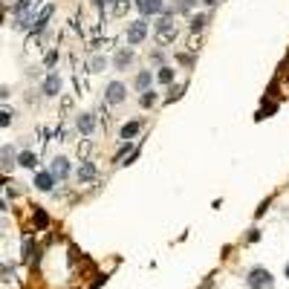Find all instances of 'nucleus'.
<instances>
[{"mask_svg":"<svg viewBox=\"0 0 289 289\" xmlns=\"http://www.w3.org/2000/svg\"><path fill=\"white\" fill-rule=\"evenodd\" d=\"M49 173H52V176H58V179H64V176L69 173V162L64 159V156L52 159V165H49Z\"/></svg>","mask_w":289,"mask_h":289,"instance_id":"1a4fd4ad","label":"nucleus"},{"mask_svg":"<svg viewBox=\"0 0 289 289\" xmlns=\"http://www.w3.org/2000/svg\"><path fill=\"white\" fill-rule=\"evenodd\" d=\"M12 122V113H9V107H3V113H0V127H9Z\"/></svg>","mask_w":289,"mask_h":289,"instance_id":"6ab92c4d","label":"nucleus"},{"mask_svg":"<svg viewBox=\"0 0 289 289\" xmlns=\"http://www.w3.org/2000/svg\"><path fill=\"white\" fill-rule=\"evenodd\" d=\"M35 226H38V229H46V226H49L46 211H44V208H38V206H35Z\"/></svg>","mask_w":289,"mask_h":289,"instance_id":"2eb2a0df","label":"nucleus"},{"mask_svg":"<svg viewBox=\"0 0 289 289\" xmlns=\"http://www.w3.org/2000/svg\"><path fill=\"white\" fill-rule=\"evenodd\" d=\"M52 185H55V176L49 171L35 173V188H38V191H52Z\"/></svg>","mask_w":289,"mask_h":289,"instance_id":"6e6552de","label":"nucleus"},{"mask_svg":"<svg viewBox=\"0 0 289 289\" xmlns=\"http://www.w3.org/2000/svg\"><path fill=\"white\" fill-rule=\"evenodd\" d=\"M87 150H90V142H81V145H78V156H87Z\"/></svg>","mask_w":289,"mask_h":289,"instance_id":"b1692460","label":"nucleus"},{"mask_svg":"<svg viewBox=\"0 0 289 289\" xmlns=\"http://www.w3.org/2000/svg\"><path fill=\"white\" fill-rule=\"evenodd\" d=\"M75 176H78V182L84 185V182H92V179L99 176V171H95V165H92L90 159H81V165H78V171H75Z\"/></svg>","mask_w":289,"mask_h":289,"instance_id":"423d86ee","label":"nucleus"},{"mask_svg":"<svg viewBox=\"0 0 289 289\" xmlns=\"http://www.w3.org/2000/svg\"><path fill=\"white\" fill-rule=\"evenodd\" d=\"M130 58H133V52H130V49H122V52L116 55V67H119V69L127 67V64H130Z\"/></svg>","mask_w":289,"mask_h":289,"instance_id":"dca6fc26","label":"nucleus"},{"mask_svg":"<svg viewBox=\"0 0 289 289\" xmlns=\"http://www.w3.org/2000/svg\"><path fill=\"white\" fill-rule=\"evenodd\" d=\"M197 0H176V9H182V12H188L191 6H194Z\"/></svg>","mask_w":289,"mask_h":289,"instance_id":"4be33fe9","label":"nucleus"},{"mask_svg":"<svg viewBox=\"0 0 289 289\" xmlns=\"http://www.w3.org/2000/svg\"><path fill=\"white\" fill-rule=\"evenodd\" d=\"M139 9H142V15H159L165 3L162 0H139Z\"/></svg>","mask_w":289,"mask_h":289,"instance_id":"9b49d317","label":"nucleus"},{"mask_svg":"<svg viewBox=\"0 0 289 289\" xmlns=\"http://www.w3.org/2000/svg\"><path fill=\"white\" fill-rule=\"evenodd\" d=\"M75 127H78V133L90 136L92 130H95V116H92V113H81L78 119H75Z\"/></svg>","mask_w":289,"mask_h":289,"instance_id":"0eeeda50","label":"nucleus"},{"mask_svg":"<svg viewBox=\"0 0 289 289\" xmlns=\"http://www.w3.org/2000/svg\"><path fill=\"white\" fill-rule=\"evenodd\" d=\"M156 78H159L162 84H171V81H173V69H171V67H162V69H159V75H156Z\"/></svg>","mask_w":289,"mask_h":289,"instance_id":"a211bd4d","label":"nucleus"},{"mask_svg":"<svg viewBox=\"0 0 289 289\" xmlns=\"http://www.w3.org/2000/svg\"><path fill=\"white\" fill-rule=\"evenodd\" d=\"M44 92L46 95H58V92H61V75H58V72H49V75H46Z\"/></svg>","mask_w":289,"mask_h":289,"instance_id":"9d476101","label":"nucleus"},{"mask_svg":"<svg viewBox=\"0 0 289 289\" xmlns=\"http://www.w3.org/2000/svg\"><path fill=\"white\" fill-rule=\"evenodd\" d=\"M153 84V75H150V69H142L136 75V90H142V92H148V87Z\"/></svg>","mask_w":289,"mask_h":289,"instance_id":"f8f14e48","label":"nucleus"},{"mask_svg":"<svg viewBox=\"0 0 289 289\" xmlns=\"http://www.w3.org/2000/svg\"><path fill=\"white\" fill-rule=\"evenodd\" d=\"M145 35H148V23L145 21H133L130 26H127V44L130 46H136L145 41Z\"/></svg>","mask_w":289,"mask_h":289,"instance_id":"20e7f679","label":"nucleus"},{"mask_svg":"<svg viewBox=\"0 0 289 289\" xmlns=\"http://www.w3.org/2000/svg\"><path fill=\"white\" fill-rule=\"evenodd\" d=\"M18 162H21L23 168H35V165H38V153H32V150H23V153H18Z\"/></svg>","mask_w":289,"mask_h":289,"instance_id":"ddd939ff","label":"nucleus"},{"mask_svg":"<svg viewBox=\"0 0 289 289\" xmlns=\"http://www.w3.org/2000/svg\"><path fill=\"white\" fill-rule=\"evenodd\" d=\"M99 6H102V9H107V6H113V0H99ZM116 9V6H113Z\"/></svg>","mask_w":289,"mask_h":289,"instance_id":"a878e982","label":"nucleus"},{"mask_svg":"<svg viewBox=\"0 0 289 289\" xmlns=\"http://www.w3.org/2000/svg\"><path fill=\"white\" fill-rule=\"evenodd\" d=\"M12 277H15V272H12L6 263H3V280H12Z\"/></svg>","mask_w":289,"mask_h":289,"instance_id":"393cba45","label":"nucleus"},{"mask_svg":"<svg viewBox=\"0 0 289 289\" xmlns=\"http://www.w3.org/2000/svg\"><path fill=\"white\" fill-rule=\"evenodd\" d=\"M246 283H249V289H272L275 286V277H272L269 269L254 266V269H249V275H246Z\"/></svg>","mask_w":289,"mask_h":289,"instance_id":"f257e3e1","label":"nucleus"},{"mask_svg":"<svg viewBox=\"0 0 289 289\" xmlns=\"http://www.w3.org/2000/svg\"><path fill=\"white\" fill-rule=\"evenodd\" d=\"M9 159H15V150L6 145V148H3V165H9Z\"/></svg>","mask_w":289,"mask_h":289,"instance_id":"5701e85b","label":"nucleus"},{"mask_svg":"<svg viewBox=\"0 0 289 289\" xmlns=\"http://www.w3.org/2000/svg\"><path fill=\"white\" fill-rule=\"evenodd\" d=\"M23 254L32 260V237H26V240H23Z\"/></svg>","mask_w":289,"mask_h":289,"instance_id":"412c9836","label":"nucleus"},{"mask_svg":"<svg viewBox=\"0 0 289 289\" xmlns=\"http://www.w3.org/2000/svg\"><path fill=\"white\" fill-rule=\"evenodd\" d=\"M125 84H122V81H110V84H107V90H104V99H107V102L110 104H119V102H125Z\"/></svg>","mask_w":289,"mask_h":289,"instance_id":"39448f33","label":"nucleus"},{"mask_svg":"<svg viewBox=\"0 0 289 289\" xmlns=\"http://www.w3.org/2000/svg\"><path fill=\"white\" fill-rule=\"evenodd\" d=\"M206 15H194V18H191V32H200V29H203V26H206Z\"/></svg>","mask_w":289,"mask_h":289,"instance_id":"f3484780","label":"nucleus"},{"mask_svg":"<svg viewBox=\"0 0 289 289\" xmlns=\"http://www.w3.org/2000/svg\"><path fill=\"white\" fill-rule=\"evenodd\" d=\"M156 41L159 44H173L176 41V26H173L171 18H159V23H156Z\"/></svg>","mask_w":289,"mask_h":289,"instance_id":"f03ea898","label":"nucleus"},{"mask_svg":"<svg viewBox=\"0 0 289 289\" xmlns=\"http://www.w3.org/2000/svg\"><path fill=\"white\" fill-rule=\"evenodd\" d=\"M136 133H139V122H127V125L122 127V139H125V142H130Z\"/></svg>","mask_w":289,"mask_h":289,"instance_id":"4468645a","label":"nucleus"},{"mask_svg":"<svg viewBox=\"0 0 289 289\" xmlns=\"http://www.w3.org/2000/svg\"><path fill=\"white\" fill-rule=\"evenodd\" d=\"M203 3H208V6H214V3H220V0H203Z\"/></svg>","mask_w":289,"mask_h":289,"instance_id":"bb28decb","label":"nucleus"},{"mask_svg":"<svg viewBox=\"0 0 289 289\" xmlns=\"http://www.w3.org/2000/svg\"><path fill=\"white\" fill-rule=\"evenodd\" d=\"M283 272H286V277H289V263H286V269H283Z\"/></svg>","mask_w":289,"mask_h":289,"instance_id":"cd10ccee","label":"nucleus"},{"mask_svg":"<svg viewBox=\"0 0 289 289\" xmlns=\"http://www.w3.org/2000/svg\"><path fill=\"white\" fill-rule=\"evenodd\" d=\"M153 102H156V95H153V92H145V95H142V107H150V104H153Z\"/></svg>","mask_w":289,"mask_h":289,"instance_id":"aec40b11","label":"nucleus"},{"mask_svg":"<svg viewBox=\"0 0 289 289\" xmlns=\"http://www.w3.org/2000/svg\"><path fill=\"white\" fill-rule=\"evenodd\" d=\"M52 12H55V6H52V3H44V9L38 12V15H32V21H29V29L38 35V32H41V29L46 26V21L52 18Z\"/></svg>","mask_w":289,"mask_h":289,"instance_id":"7ed1b4c3","label":"nucleus"}]
</instances>
